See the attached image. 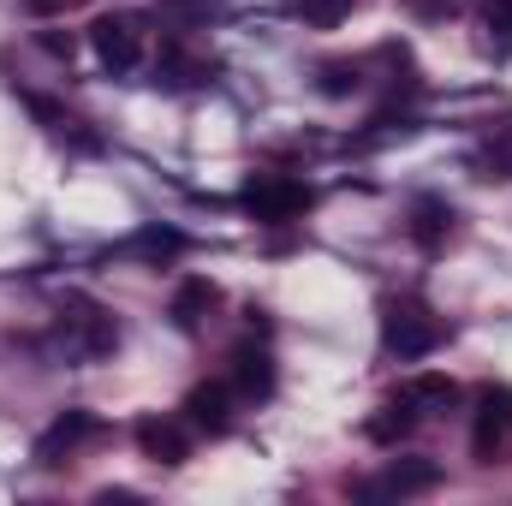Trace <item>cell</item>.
<instances>
[{
    "label": "cell",
    "instance_id": "1",
    "mask_svg": "<svg viewBox=\"0 0 512 506\" xmlns=\"http://www.w3.org/2000/svg\"><path fill=\"white\" fill-rule=\"evenodd\" d=\"M447 340V322L435 316V310H423L417 298H387L382 304V346L393 358H429L435 346Z\"/></svg>",
    "mask_w": 512,
    "mask_h": 506
},
{
    "label": "cell",
    "instance_id": "2",
    "mask_svg": "<svg viewBox=\"0 0 512 506\" xmlns=\"http://www.w3.org/2000/svg\"><path fill=\"white\" fill-rule=\"evenodd\" d=\"M239 203L251 209L256 221L280 227V221H298V215L316 203V191H310L304 179H292V173H251L245 191H239Z\"/></svg>",
    "mask_w": 512,
    "mask_h": 506
},
{
    "label": "cell",
    "instance_id": "3",
    "mask_svg": "<svg viewBox=\"0 0 512 506\" xmlns=\"http://www.w3.org/2000/svg\"><path fill=\"white\" fill-rule=\"evenodd\" d=\"M60 340H66L72 358H108V352L120 346V328H114V316H108L102 304L66 298V304H60Z\"/></svg>",
    "mask_w": 512,
    "mask_h": 506
},
{
    "label": "cell",
    "instance_id": "4",
    "mask_svg": "<svg viewBox=\"0 0 512 506\" xmlns=\"http://www.w3.org/2000/svg\"><path fill=\"white\" fill-rule=\"evenodd\" d=\"M90 48H96L102 72H114V78L137 72V66H143V18H131V12L96 18V24H90Z\"/></svg>",
    "mask_w": 512,
    "mask_h": 506
},
{
    "label": "cell",
    "instance_id": "5",
    "mask_svg": "<svg viewBox=\"0 0 512 506\" xmlns=\"http://www.w3.org/2000/svg\"><path fill=\"white\" fill-rule=\"evenodd\" d=\"M512 441V387H477V417H471V453L489 465Z\"/></svg>",
    "mask_w": 512,
    "mask_h": 506
},
{
    "label": "cell",
    "instance_id": "6",
    "mask_svg": "<svg viewBox=\"0 0 512 506\" xmlns=\"http://www.w3.org/2000/svg\"><path fill=\"white\" fill-rule=\"evenodd\" d=\"M435 483H441V465H429V459H399V465H387V477L358 483V501H405V495H429Z\"/></svg>",
    "mask_w": 512,
    "mask_h": 506
},
{
    "label": "cell",
    "instance_id": "7",
    "mask_svg": "<svg viewBox=\"0 0 512 506\" xmlns=\"http://www.w3.org/2000/svg\"><path fill=\"white\" fill-rule=\"evenodd\" d=\"M185 423L203 435H227L233 429V387L227 381H203L185 393Z\"/></svg>",
    "mask_w": 512,
    "mask_h": 506
},
{
    "label": "cell",
    "instance_id": "8",
    "mask_svg": "<svg viewBox=\"0 0 512 506\" xmlns=\"http://www.w3.org/2000/svg\"><path fill=\"white\" fill-rule=\"evenodd\" d=\"M131 435H137L143 459H155V465H167V471L191 459V435H185L173 417H137V429H131Z\"/></svg>",
    "mask_w": 512,
    "mask_h": 506
},
{
    "label": "cell",
    "instance_id": "9",
    "mask_svg": "<svg viewBox=\"0 0 512 506\" xmlns=\"http://www.w3.org/2000/svg\"><path fill=\"white\" fill-rule=\"evenodd\" d=\"M233 399H268L274 393V358H268V346H256V340H245V346H233Z\"/></svg>",
    "mask_w": 512,
    "mask_h": 506
},
{
    "label": "cell",
    "instance_id": "10",
    "mask_svg": "<svg viewBox=\"0 0 512 506\" xmlns=\"http://www.w3.org/2000/svg\"><path fill=\"white\" fill-rule=\"evenodd\" d=\"M84 435H96V417H90V411H60V417L36 435V465H60Z\"/></svg>",
    "mask_w": 512,
    "mask_h": 506
},
{
    "label": "cell",
    "instance_id": "11",
    "mask_svg": "<svg viewBox=\"0 0 512 506\" xmlns=\"http://www.w3.org/2000/svg\"><path fill=\"white\" fill-rule=\"evenodd\" d=\"M447 233H453V203H447V197H417V203H411V239H417L423 251H441Z\"/></svg>",
    "mask_w": 512,
    "mask_h": 506
},
{
    "label": "cell",
    "instance_id": "12",
    "mask_svg": "<svg viewBox=\"0 0 512 506\" xmlns=\"http://www.w3.org/2000/svg\"><path fill=\"white\" fill-rule=\"evenodd\" d=\"M399 399H405L417 417H435V411H453V405H459V387H453V376H411L399 387Z\"/></svg>",
    "mask_w": 512,
    "mask_h": 506
},
{
    "label": "cell",
    "instance_id": "13",
    "mask_svg": "<svg viewBox=\"0 0 512 506\" xmlns=\"http://www.w3.org/2000/svg\"><path fill=\"white\" fill-rule=\"evenodd\" d=\"M155 72H161L167 84H209V78H215V60H203V54H185L179 42H167Z\"/></svg>",
    "mask_w": 512,
    "mask_h": 506
},
{
    "label": "cell",
    "instance_id": "14",
    "mask_svg": "<svg viewBox=\"0 0 512 506\" xmlns=\"http://www.w3.org/2000/svg\"><path fill=\"white\" fill-rule=\"evenodd\" d=\"M209 310H215V280H185V286L173 292V310H167V316H173L179 328H197Z\"/></svg>",
    "mask_w": 512,
    "mask_h": 506
},
{
    "label": "cell",
    "instance_id": "15",
    "mask_svg": "<svg viewBox=\"0 0 512 506\" xmlns=\"http://www.w3.org/2000/svg\"><path fill=\"white\" fill-rule=\"evenodd\" d=\"M185 251V239L173 233V227H143V233H131L126 245H120V256H143V262H167V256Z\"/></svg>",
    "mask_w": 512,
    "mask_h": 506
},
{
    "label": "cell",
    "instance_id": "16",
    "mask_svg": "<svg viewBox=\"0 0 512 506\" xmlns=\"http://www.w3.org/2000/svg\"><path fill=\"white\" fill-rule=\"evenodd\" d=\"M411 423H417V411H411V405L393 393V399L382 405V417H370V441L393 447V441H405V435H411Z\"/></svg>",
    "mask_w": 512,
    "mask_h": 506
},
{
    "label": "cell",
    "instance_id": "17",
    "mask_svg": "<svg viewBox=\"0 0 512 506\" xmlns=\"http://www.w3.org/2000/svg\"><path fill=\"white\" fill-rule=\"evenodd\" d=\"M477 173H483V179H495V185H507V179H512V126H501L483 149H477Z\"/></svg>",
    "mask_w": 512,
    "mask_h": 506
},
{
    "label": "cell",
    "instance_id": "18",
    "mask_svg": "<svg viewBox=\"0 0 512 506\" xmlns=\"http://www.w3.org/2000/svg\"><path fill=\"white\" fill-rule=\"evenodd\" d=\"M483 30H489L495 54H512V0H489L483 6Z\"/></svg>",
    "mask_w": 512,
    "mask_h": 506
},
{
    "label": "cell",
    "instance_id": "19",
    "mask_svg": "<svg viewBox=\"0 0 512 506\" xmlns=\"http://www.w3.org/2000/svg\"><path fill=\"white\" fill-rule=\"evenodd\" d=\"M292 12H298L304 24H316V30H334V24L352 12V0H292Z\"/></svg>",
    "mask_w": 512,
    "mask_h": 506
},
{
    "label": "cell",
    "instance_id": "20",
    "mask_svg": "<svg viewBox=\"0 0 512 506\" xmlns=\"http://www.w3.org/2000/svg\"><path fill=\"white\" fill-rule=\"evenodd\" d=\"M352 90H358V66H346V60L322 66V96H352Z\"/></svg>",
    "mask_w": 512,
    "mask_h": 506
},
{
    "label": "cell",
    "instance_id": "21",
    "mask_svg": "<svg viewBox=\"0 0 512 506\" xmlns=\"http://www.w3.org/2000/svg\"><path fill=\"white\" fill-rule=\"evenodd\" d=\"M42 48L60 54V60H72V36H60V30H42Z\"/></svg>",
    "mask_w": 512,
    "mask_h": 506
},
{
    "label": "cell",
    "instance_id": "22",
    "mask_svg": "<svg viewBox=\"0 0 512 506\" xmlns=\"http://www.w3.org/2000/svg\"><path fill=\"white\" fill-rule=\"evenodd\" d=\"M66 6H72V0H24L30 18H54V12H66Z\"/></svg>",
    "mask_w": 512,
    "mask_h": 506
}]
</instances>
